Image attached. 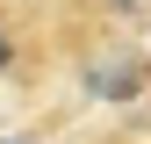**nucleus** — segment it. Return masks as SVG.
<instances>
[{"label": "nucleus", "mask_w": 151, "mask_h": 144, "mask_svg": "<svg viewBox=\"0 0 151 144\" xmlns=\"http://www.w3.org/2000/svg\"><path fill=\"white\" fill-rule=\"evenodd\" d=\"M14 65V43H7V29H0V72H7Z\"/></svg>", "instance_id": "nucleus-2"}, {"label": "nucleus", "mask_w": 151, "mask_h": 144, "mask_svg": "<svg viewBox=\"0 0 151 144\" xmlns=\"http://www.w3.org/2000/svg\"><path fill=\"white\" fill-rule=\"evenodd\" d=\"M137 86H144V65H101V72H93V94H108V101L137 94Z\"/></svg>", "instance_id": "nucleus-1"}, {"label": "nucleus", "mask_w": 151, "mask_h": 144, "mask_svg": "<svg viewBox=\"0 0 151 144\" xmlns=\"http://www.w3.org/2000/svg\"><path fill=\"white\" fill-rule=\"evenodd\" d=\"M0 144H29V137H0Z\"/></svg>", "instance_id": "nucleus-3"}]
</instances>
